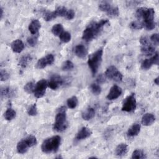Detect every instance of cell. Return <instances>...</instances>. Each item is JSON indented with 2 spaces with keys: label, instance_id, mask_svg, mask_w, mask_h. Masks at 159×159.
<instances>
[{
  "label": "cell",
  "instance_id": "603a6c76",
  "mask_svg": "<svg viewBox=\"0 0 159 159\" xmlns=\"http://www.w3.org/2000/svg\"><path fill=\"white\" fill-rule=\"evenodd\" d=\"M95 115L94 109L92 107L88 108L81 114L82 118L85 120H89L94 117Z\"/></svg>",
  "mask_w": 159,
  "mask_h": 159
},
{
  "label": "cell",
  "instance_id": "bcb514c9",
  "mask_svg": "<svg viewBox=\"0 0 159 159\" xmlns=\"http://www.w3.org/2000/svg\"><path fill=\"white\" fill-rule=\"evenodd\" d=\"M0 11H1V14H0L1 19H2V16H3V9H2V7L0 8Z\"/></svg>",
  "mask_w": 159,
  "mask_h": 159
},
{
  "label": "cell",
  "instance_id": "cb8c5ba5",
  "mask_svg": "<svg viewBox=\"0 0 159 159\" xmlns=\"http://www.w3.org/2000/svg\"><path fill=\"white\" fill-rule=\"evenodd\" d=\"M29 148V147L27 145V144L26 143L24 139L19 142L17 145V151L19 153H20V154H24V153H26L27 152Z\"/></svg>",
  "mask_w": 159,
  "mask_h": 159
},
{
  "label": "cell",
  "instance_id": "484cf974",
  "mask_svg": "<svg viewBox=\"0 0 159 159\" xmlns=\"http://www.w3.org/2000/svg\"><path fill=\"white\" fill-rule=\"evenodd\" d=\"M63 32V27L61 24H56L52 28V32L55 36H60Z\"/></svg>",
  "mask_w": 159,
  "mask_h": 159
},
{
  "label": "cell",
  "instance_id": "836d02e7",
  "mask_svg": "<svg viewBox=\"0 0 159 159\" xmlns=\"http://www.w3.org/2000/svg\"><path fill=\"white\" fill-rule=\"evenodd\" d=\"M130 27L134 30H139L143 27V25L142 22H140L139 20H135V21H132L130 24Z\"/></svg>",
  "mask_w": 159,
  "mask_h": 159
},
{
  "label": "cell",
  "instance_id": "d6986e66",
  "mask_svg": "<svg viewBox=\"0 0 159 159\" xmlns=\"http://www.w3.org/2000/svg\"><path fill=\"white\" fill-rule=\"evenodd\" d=\"M140 128H141L140 124H139L138 123L134 124L128 129L127 132V136L130 137H133L137 136L139 134V132L140 131Z\"/></svg>",
  "mask_w": 159,
  "mask_h": 159
},
{
  "label": "cell",
  "instance_id": "8fae6325",
  "mask_svg": "<svg viewBox=\"0 0 159 159\" xmlns=\"http://www.w3.org/2000/svg\"><path fill=\"white\" fill-rule=\"evenodd\" d=\"M122 93V89L119 86L113 85L110 89V91L107 95V98L109 100L116 99L121 95Z\"/></svg>",
  "mask_w": 159,
  "mask_h": 159
},
{
  "label": "cell",
  "instance_id": "3957f363",
  "mask_svg": "<svg viewBox=\"0 0 159 159\" xmlns=\"http://www.w3.org/2000/svg\"><path fill=\"white\" fill-rule=\"evenodd\" d=\"M68 127L66 122V108L63 106L61 107L55 116V122L53 124V129L57 132H62L65 130Z\"/></svg>",
  "mask_w": 159,
  "mask_h": 159
},
{
  "label": "cell",
  "instance_id": "ffe728a7",
  "mask_svg": "<svg viewBox=\"0 0 159 159\" xmlns=\"http://www.w3.org/2000/svg\"><path fill=\"white\" fill-rule=\"evenodd\" d=\"M128 151V146L126 143H120L119 144L115 150V153L117 156L123 157L125 155Z\"/></svg>",
  "mask_w": 159,
  "mask_h": 159
},
{
  "label": "cell",
  "instance_id": "277c9868",
  "mask_svg": "<svg viewBox=\"0 0 159 159\" xmlns=\"http://www.w3.org/2000/svg\"><path fill=\"white\" fill-rule=\"evenodd\" d=\"M103 54L102 48H99L93 53L91 54L88 60V64L91 69L93 75H94L101 63Z\"/></svg>",
  "mask_w": 159,
  "mask_h": 159
},
{
  "label": "cell",
  "instance_id": "f35d334b",
  "mask_svg": "<svg viewBox=\"0 0 159 159\" xmlns=\"http://www.w3.org/2000/svg\"><path fill=\"white\" fill-rule=\"evenodd\" d=\"M27 113L29 116H34L37 114V108L35 104L31 105L27 109Z\"/></svg>",
  "mask_w": 159,
  "mask_h": 159
},
{
  "label": "cell",
  "instance_id": "8992f818",
  "mask_svg": "<svg viewBox=\"0 0 159 159\" xmlns=\"http://www.w3.org/2000/svg\"><path fill=\"white\" fill-rule=\"evenodd\" d=\"M104 75L106 78L117 82H120L123 77L122 74L114 66H109L106 69Z\"/></svg>",
  "mask_w": 159,
  "mask_h": 159
},
{
  "label": "cell",
  "instance_id": "5bb4252c",
  "mask_svg": "<svg viewBox=\"0 0 159 159\" xmlns=\"http://www.w3.org/2000/svg\"><path fill=\"white\" fill-rule=\"evenodd\" d=\"M96 36L94 30L91 29L89 25L86 27V28L84 30L82 35V39L86 42L91 41Z\"/></svg>",
  "mask_w": 159,
  "mask_h": 159
},
{
  "label": "cell",
  "instance_id": "e0dca14e",
  "mask_svg": "<svg viewBox=\"0 0 159 159\" xmlns=\"http://www.w3.org/2000/svg\"><path fill=\"white\" fill-rule=\"evenodd\" d=\"M12 51L15 53H20L24 48V44L20 39H16L11 43V45Z\"/></svg>",
  "mask_w": 159,
  "mask_h": 159
},
{
  "label": "cell",
  "instance_id": "6da1fadb",
  "mask_svg": "<svg viewBox=\"0 0 159 159\" xmlns=\"http://www.w3.org/2000/svg\"><path fill=\"white\" fill-rule=\"evenodd\" d=\"M154 14L155 11L153 8L140 7L137 9L135 12V16L139 19H143L142 22L143 27H145L148 30H151L155 27L156 24L154 21Z\"/></svg>",
  "mask_w": 159,
  "mask_h": 159
},
{
  "label": "cell",
  "instance_id": "d4e9b609",
  "mask_svg": "<svg viewBox=\"0 0 159 159\" xmlns=\"http://www.w3.org/2000/svg\"><path fill=\"white\" fill-rule=\"evenodd\" d=\"M68 9L64 6H58L54 11L57 17H66Z\"/></svg>",
  "mask_w": 159,
  "mask_h": 159
},
{
  "label": "cell",
  "instance_id": "f546056e",
  "mask_svg": "<svg viewBox=\"0 0 159 159\" xmlns=\"http://www.w3.org/2000/svg\"><path fill=\"white\" fill-rule=\"evenodd\" d=\"M43 17L46 21H50L57 17L55 14V11H46L43 13Z\"/></svg>",
  "mask_w": 159,
  "mask_h": 159
},
{
  "label": "cell",
  "instance_id": "1f68e13d",
  "mask_svg": "<svg viewBox=\"0 0 159 159\" xmlns=\"http://www.w3.org/2000/svg\"><path fill=\"white\" fill-rule=\"evenodd\" d=\"M98 7H99V10L107 13L110 10V9L112 7V6L108 2L103 1V2H101L99 4Z\"/></svg>",
  "mask_w": 159,
  "mask_h": 159
},
{
  "label": "cell",
  "instance_id": "44dd1931",
  "mask_svg": "<svg viewBox=\"0 0 159 159\" xmlns=\"http://www.w3.org/2000/svg\"><path fill=\"white\" fill-rule=\"evenodd\" d=\"M16 94V91L9 87L2 88L1 89V98H12Z\"/></svg>",
  "mask_w": 159,
  "mask_h": 159
},
{
  "label": "cell",
  "instance_id": "b9f144b4",
  "mask_svg": "<svg viewBox=\"0 0 159 159\" xmlns=\"http://www.w3.org/2000/svg\"><path fill=\"white\" fill-rule=\"evenodd\" d=\"M150 40L153 42V45H157L159 42V38H158V34H153L151 37H150Z\"/></svg>",
  "mask_w": 159,
  "mask_h": 159
},
{
  "label": "cell",
  "instance_id": "7bdbcfd3",
  "mask_svg": "<svg viewBox=\"0 0 159 159\" xmlns=\"http://www.w3.org/2000/svg\"><path fill=\"white\" fill-rule=\"evenodd\" d=\"M75 15V11L73 9H68L67 14H66L65 18L68 19V20H71V19H73L74 18Z\"/></svg>",
  "mask_w": 159,
  "mask_h": 159
},
{
  "label": "cell",
  "instance_id": "83f0119b",
  "mask_svg": "<svg viewBox=\"0 0 159 159\" xmlns=\"http://www.w3.org/2000/svg\"><path fill=\"white\" fill-rule=\"evenodd\" d=\"M16 112L12 108H8L4 112V118L7 120H11L16 117Z\"/></svg>",
  "mask_w": 159,
  "mask_h": 159
},
{
  "label": "cell",
  "instance_id": "ba28073f",
  "mask_svg": "<svg viewBox=\"0 0 159 159\" xmlns=\"http://www.w3.org/2000/svg\"><path fill=\"white\" fill-rule=\"evenodd\" d=\"M54 62V57L52 54H48L46 56L40 58L36 64L38 69H42L48 65H52Z\"/></svg>",
  "mask_w": 159,
  "mask_h": 159
},
{
  "label": "cell",
  "instance_id": "9a60e30c",
  "mask_svg": "<svg viewBox=\"0 0 159 159\" xmlns=\"http://www.w3.org/2000/svg\"><path fill=\"white\" fill-rule=\"evenodd\" d=\"M74 53L78 57L80 58H83L87 55L88 50L83 45L79 44L75 47Z\"/></svg>",
  "mask_w": 159,
  "mask_h": 159
},
{
  "label": "cell",
  "instance_id": "4fadbf2b",
  "mask_svg": "<svg viewBox=\"0 0 159 159\" xmlns=\"http://www.w3.org/2000/svg\"><path fill=\"white\" fill-rule=\"evenodd\" d=\"M92 134L91 130L87 127H82L77 133L76 135V139L78 140H81L88 138Z\"/></svg>",
  "mask_w": 159,
  "mask_h": 159
},
{
  "label": "cell",
  "instance_id": "9c48e42d",
  "mask_svg": "<svg viewBox=\"0 0 159 159\" xmlns=\"http://www.w3.org/2000/svg\"><path fill=\"white\" fill-rule=\"evenodd\" d=\"M64 83L63 79L58 75H53L50 77L49 81L48 82V86L52 89H57L60 86L62 85Z\"/></svg>",
  "mask_w": 159,
  "mask_h": 159
},
{
  "label": "cell",
  "instance_id": "4dcf8cb0",
  "mask_svg": "<svg viewBox=\"0 0 159 159\" xmlns=\"http://www.w3.org/2000/svg\"><path fill=\"white\" fill-rule=\"evenodd\" d=\"M26 143L29 146V147H32L37 144V139L36 137L34 135H29L26 138L24 139Z\"/></svg>",
  "mask_w": 159,
  "mask_h": 159
},
{
  "label": "cell",
  "instance_id": "5b68a950",
  "mask_svg": "<svg viewBox=\"0 0 159 159\" xmlns=\"http://www.w3.org/2000/svg\"><path fill=\"white\" fill-rule=\"evenodd\" d=\"M137 106V102L134 93L128 96L124 101L122 107V111L125 112H132L135 111Z\"/></svg>",
  "mask_w": 159,
  "mask_h": 159
},
{
  "label": "cell",
  "instance_id": "f1b7e54d",
  "mask_svg": "<svg viewBox=\"0 0 159 159\" xmlns=\"http://www.w3.org/2000/svg\"><path fill=\"white\" fill-rule=\"evenodd\" d=\"M146 158L147 157L145 153L142 150L139 149L135 150L132 154V158L134 159H143Z\"/></svg>",
  "mask_w": 159,
  "mask_h": 159
},
{
  "label": "cell",
  "instance_id": "7c38bea8",
  "mask_svg": "<svg viewBox=\"0 0 159 159\" xmlns=\"http://www.w3.org/2000/svg\"><path fill=\"white\" fill-rule=\"evenodd\" d=\"M155 47L153 44L150 43V41L142 45L141 52L143 55L146 56L153 55L155 53Z\"/></svg>",
  "mask_w": 159,
  "mask_h": 159
},
{
  "label": "cell",
  "instance_id": "d590c367",
  "mask_svg": "<svg viewBox=\"0 0 159 159\" xmlns=\"http://www.w3.org/2000/svg\"><path fill=\"white\" fill-rule=\"evenodd\" d=\"M74 68V65L73 63L70 61V60H66L65 61L61 66V69L63 71H69L71 70Z\"/></svg>",
  "mask_w": 159,
  "mask_h": 159
},
{
  "label": "cell",
  "instance_id": "8d00e7d4",
  "mask_svg": "<svg viewBox=\"0 0 159 159\" xmlns=\"http://www.w3.org/2000/svg\"><path fill=\"white\" fill-rule=\"evenodd\" d=\"M107 14L111 17H115L119 16V10L117 7H113L110 9V10L107 12Z\"/></svg>",
  "mask_w": 159,
  "mask_h": 159
},
{
  "label": "cell",
  "instance_id": "e575fe53",
  "mask_svg": "<svg viewBox=\"0 0 159 159\" xmlns=\"http://www.w3.org/2000/svg\"><path fill=\"white\" fill-rule=\"evenodd\" d=\"M35 84L33 82L30 81V82L27 83L24 86V89L26 93H27L29 94H30L32 93H34V89H35Z\"/></svg>",
  "mask_w": 159,
  "mask_h": 159
},
{
  "label": "cell",
  "instance_id": "60d3db41",
  "mask_svg": "<svg viewBox=\"0 0 159 159\" xmlns=\"http://www.w3.org/2000/svg\"><path fill=\"white\" fill-rule=\"evenodd\" d=\"M9 73L5 70H1L0 71V78L1 81H6L9 78Z\"/></svg>",
  "mask_w": 159,
  "mask_h": 159
},
{
  "label": "cell",
  "instance_id": "7402d4cb",
  "mask_svg": "<svg viewBox=\"0 0 159 159\" xmlns=\"http://www.w3.org/2000/svg\"><path fill=\"white\" fill-rule=\"evenodd\" d=\"M32 60V57H31L30 55L29 54L25 55L20 58L19 61V65L22 68H26L29 65V64L31 62Z\"/></svg>",
  "mask_w": 159,
  "mask_h": 159
},
{
  "label": "cell",
  "instance_id": "52a82bcc",
  "mask_svg": "<svg viewBox=\"0 0 159 159\" xmlns=\"http://www.w3.org/2000/svg\"><path fill=\"white\" fill-rule=\"evenodd\" d=\"M48 86V82L47 80L42 79L39 81L35 86L34 91V96L37 98H40L43 97L45 93V90Z\"/></svg>",
  "mask_w": 159,
  "mask_h": 159
},
{
  "label": "cell",
  "instance_id": "7a4b0ae2",
  "mask_svg": "<svg viewBox=\"0 0 159 159\" xmlns=\"http://www.w3.org/2000/svg\"><path fill=\"white\" fill-rule=\"evenodd\" d=\"M61 143V137L55 135L46 139L42 143L41 150L43 153H55L58 151Z\"/></svg>",
  "mask_w": 159,
  "mask_h": 159
},
{
  "label": "cell",
  "instance_id": "ac0fdd59",
  "mask_svg": "<svg viewBox=\"0 0 159 159\" xmlns=\"http://www.w3.org/2000/svg\"><path fill=\"white\" fill-rule=\"evenodd\" d=\"M155 120V117L151 113L145 114L142 118V124L145 126L151 125Z\"/></svg>",
  "mask_w": 159,
  "mask_h": 159
},
{
  "label": "cell",
  "instance_id": "74e56055",
  "mask_svg": "<svg viewBox=\"0 0 159 159\" xmlns=\"http://www.w3.org/2000/svg\"><path fill=\"white\" fill-rule=\"evenodd\" d=\"M90 89L91 92L94 94V95H99L100 94L101 92V88L99 85L98 84H91L90 86Z\"/></svg>",
  "mask_w": 159,
  "mask_h": 159
},
{
  "label": "cell",
  "instance_id": "2e32d148",
  "mask_svg": "<svg viewBox=\"0 0 159 159\" xmlns=\"http://www.w3.org/2000/svg\"><path fill=\"white\" fill-rule=\"evenodd\" d=\"M41 27L40 22L37 19H34L29 25V30L32 35H36Z\"/></svg>",
  "mask_w": 159,
  "mask_h": 159
},
{
  "label": "cell",
  "instance_id": "4316f807",
  "mask_svg": "<svg viewBox=\"0 0 159 159\" xmlns=\"http://www.w3.org/2000/svg\"><path fill=\"white\" fill-rule=\"evenodd\" d=\"M66 103H67L68 107L69 108H70V109L75 108L78 104V100L77 97L74 96H72V97L68 98L67 99Z\"/></svg>",
  "mask_w": 159,
  "mask_h": 159
},
{
  "label": "cell",
  "instance_id": "f6af8a7d",
  "mask_svg": "<svg viewBox=\"0 0 159 159\" xmlns=\"http://www.w3.org/2000/svg\"><path fill=\"white\" fill-rule=\"evenodd\" d=\"M154 83H155L157 85H158V84H159V80H158V77L156 78L154 80Z\"/></svg>",
  "mask_w": 159,
  "mask_h": 159
},
{
  "label": "cell",
  "instance_id": "ee69618b",
  "mask_svg": "<svg viewBox=\"0 0 159 159\" xmlns=\"http://www.w3.org/2000/svg\"><path fill=\"white\" fill-rule=\"evenodd\" d=\"M106 81V76L103 74H100L96 78V82L98 84L104 83Z\"/></svg>",
  "mask_w": 159,
  "mask_h": 159
},
{
  "label": "cell",
  "instance_id": "30bf717a",
  "mask_svg": "<svg viewBox=\"0 0 159 159\" xmlns=\"http://www.w3.org/2000/svg\"><path fill=\"white\" fill-rule=\"evenodd\" d=\"M159 61V58H158V54L157 52L154 54L153 57H152L150 58L145 59L143 61L141 65V67L143 70H148L152 67L153 65H158Z\"/></svg>",
  "mask_w": 159,
  "mask_h": 159
},
{
  "label": "cell",
  "instance_id": "d6a6232c",
  "mask_svg": "<svg viewBox=\"0 0 159 159\" xmlns=\"http://www.w3.org/2000/svg\"><path fill=\"white\" fill-rule=\"evenodd\" d=\"M60 40L63 43H67L71 40V34L66 31H63L59 36Z\"/></svg>",
  "mask_w": 159,
  "mask_h": 159
},
{
  "label": "cell",
  "instance_id": "ab89813d",
  "mask_svg": "<svg viewBox=\"0 0 159 159\" xmlns=\"http://www.w3.org/2000/svg\"><path fill=\"white\" fill-rule=\"evenodd\" d=\"M37 38L38 37L35 35H34V36L28 37L27 39L28 44L31 47H34L37 43Z\"/></svg>",
  "mask_w": 159,
  "mask_h": 159
}]
</instances>
